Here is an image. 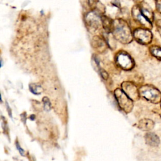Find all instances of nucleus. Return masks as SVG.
Listing matches in <instances>:
<instances>
[{
    "instance_id": "nucleus-5",
    "label": "nucleus",
    "mask_w": 161,
    "mask_h": 161,
    "mask_svg": "<svg viewBox=\"0 0 161 161\" xmlns=\"http://www.w3.org/2000/svg\"><path fill=\"white\" fill-rule=\"evenodd\" d=\"M116 62L121 68L126 70H131L135 66V62L132 57L127 52L123 51L119 52L116 55Z\"/></svg>"
},
{
    "instance_id": "nucleus-3",
    "label": "nucleus",
    "mask_w": 161,
    "mask_h": 161,
    "mask_svg": "<svg viewBox=\"0 0 161 161\" xmlns=\"http://www.w3.org/2000/svg\"><path fill=\"white\" fill-rule=\"evenodd\" d=\"M114 95L120 108L126 113L131 111L133 108V100H131L121 89H116L114 91Z\"/></svg>"
},
{
    "instance_id": "nucleus-21",
    "label": "nucleus",
    "mask_w": 161,
    "mask_h": 161,
    "mask_svg": "<svg viewBox=\"0 0 161 161\" xmlns=\"http://www.w3.org/2000/svg\"><path fill=\"white\" fill-rule=\"evenodd\" d=\"M133 1L137 4H142L143 2V0H133Z\"/></svg>"
},
{
    "instance_id": "nucleus-8",
    "label": "nucleus",
    "mask_w": 161,
    "mask_h": 161,
    "mask_svg": "<svg viewBox=\"0 0 161 161\" xmlns=\"http://www.w3.org/2000/svg\"><path fill=\"white\" fill-rule=\"evenodd\" d=\"M142 4L140 6V8L142 14L148 20H149L152 23L154 21V13L152 9L147 3L143 4V3H142Z\"/></svg>"
},
{
    "instance_id": "nucleus-20",
    "label": "nucleus",
    "mask_w": 161,
    "mask_h": 161,
    "mask_svg": "<svg viewBox=\"0 0 161 161\" xmlns=\"http://www.w3.org/2000/svg\"><path fill=\"white\" fill-rule=\"evenodd\" d=\"M6 108H7V109H8V114L9 115V116L12 117V114H11V109H9V106H8V104H7L6 105Z\"/></svg>"
},
{
    "instance_id": "nucleus-22",
    "label": "nucleus",
    "mask_w": 161,
    "mask_h": 161,
    "mask_svg": "<svg viewBox=\"0 0 161 161\" xmlns=\"http://www.w3.org/2000/svg\"><path fill=\"white\" fill-rule=\"evenodd\" d=\"M156 1H161V0H155Z\"/></svg>"
},
{
    "instance_id": "nucleus-12",
    "label": "nucleus",
    "mask_w": 161,
    "mask_h": 161,
    "mask_svg": "<svg viewBox=\"0 0 161 161\" xmlns=\"http://www.w3.org/2000/svg\"><path fill=\"white\" fill-rule=\"evenodd\" d=\"M103 26L105 30L108 32L112 31L114 28V22L107 16H103L101 18Z\"/></svg>"
},
{
    "instance_id": "nucleus-13",
    "label": "nucleus",
    "mask_w": 161,
    "mask_h": 161,
    "mask_svg": "<svg viewBox=\"0 0 161 161\" xmlns=\"http://www.w3.org/2000/svg\"><path fill=\"white\" fill-rule=\"evenodd\" d=\"M152 55L157 59L161 60V47L158 45H152L149 48Z\"/></svg>"
},
{
    "instance_id": "nucleus-7",
    "label": "nucleus",
    "mask_w": 161,
    "mask_h": 161,
    "mask_svg": "<svg viewBox=\"0 0 161 161\" xmlns=\"http://www.w3.org/2000/svg\"><path fill=\"white\" fill-rule=\"evenodd\" d=\"M122 90L133 101L138 100L140 97L139 89L132 82H125L122 84Z\"/></svg>"
},
{
    "instance_id": "nucleus-17",
    "label": "nucleus",
    "mask_w": 161,
    "mask_h": 161,
    "mask_svg": "<svg viewBox=\"0 0 161 161\" xmlns=\"http://www.w3.org/2000/svg\"><path fill=\"white\" fill-rule=\"evenodd\" d=\"M15 145H16V147L17 149L19 150V153H20L22 156H23V155H24V154H25V150H23V149L20 147V145H19V143H18V141H16V142Z\"/></svg>"
},
{
    "instance_id": "nucleus-9",
    "label": "nucleus",
    "mask_w": 161,
    "mask_h": 161,
    "mask_svg": "<svg viewBox=\"0 0 161 161\" xmlns=\"http://www.w3.org/2000/svg\"><path fill=\"white\" fill-rule=\"evenodd\" d=\"M154 122L152 119L147 118H143L140 119L137 124L138 128L140 130L145 131L152 130L154 127Z\"/></svg>"
},
{
    "instance_id": "nucleus-4",
    "label": "nucleus",
    "mask_w": 161,
    "mask_h": 161,
    "mask_svg": "<svg viewBox=\"0 0 161 161\" xmlns=\"http://www.w3.org/2000/svg\"><path fill=\"white\" fill-rule=\"evenodd\" d=\"M133 38L139 43L143 45L150 44L153 39V35L149 29L145 28H138L135 30Z\"/></svg>"
},
{
    "instance_id": "nucleus-6",
    "label": "nucleus",
    "mask_w": 161,
    "mask_h": 161,
    "mask_svg": "<svg viewBox=\"0 0 161 161\" xmlns=\"http://www.w3.org/2000/svg\"><path fill=\"white\" fill-rule=\"evenodd\" d=\"M132 16L134 19L142 25L144 28L151 30L153 27L152 23L148 20L142 14L140 6H135L132 9Z\"/></svg>"
},
{
    "instance_id": "nucleus-10",
    "label": "nucleus",
    "mask_w": 161,
    "mask_h": 161,
    "mask_svg": "<svg viewBox=\"0 0 161 161\" xmlns=\"http://www.w3.org/2000/svg\"><path fill=\"white\" fill-rule=\"evenodd\" d=\"M145 140L146 143L150 147H157L160 143L158 136L152 132H148L145 135Z\"/></svg>"
},
{
    "instance_id": "nucleus-16",
    "label": "nucleus",
    "mask_w": 161,
    "mask_h": 161,
    "mask_svg": "<svg viewBox=\"0 0 161 161\" xmlns=\"http://www.w3.org/2000/svg\"><path fill=\"white\" fill-rule=\"evenodd\" d=\"M155 26L157 27V30L160 36H161V19H157L155 21Z\"/></svg>"
},
{
    "instance_id": "nucleus-11",
    "label": "nucleus",
    "mask_w": 161,
    "mask_h": 161,
    "mask_svg": "<svg viewBox=\"0 0 161 161\" xmlns=\"http://www.w3.org/2000/svg\"><path fill=\"white\" fill-rule=\"evenodd\" d=\"M86 21L88 25L94 29L98 28L99 25V21L98 19V16L96 14L93 13L92 12L89 13L86 16Z\"/></svg>"
},
{
    "instance_id": "nucleus-18",
    "label": "nucleus",
    "mask_w": 161,
    "mask_h": 161,
    "mask_svg": "<svg viewBox=\"0 0 161 161\" xmlns=\"http://www.w3.org/2000/svg\"><path fill=\"white\" fill-rule=\"evenodd\" d=\"M155 7L157 11L161 14V1H157L155 3Z\"/></svg>"
},
{
    "instance_id": "nucleus-15",
    "label": "nucleus",
    "mask_w": 161,
    "mask_h": 161,
    "mask_svg": "<svg viewBox=\"0 0 161 161\" xmlns=\"http://www.w3.org/2000/svg\"><path fill=\"white\" fill-rule=\"evenodd\" d=\"M43 102L44 109L47 111H49L51 109V104L49 99L47 97H44L43 98Z\"/></svg>"
},
{
    "instance_id": "nucleus-23",
    "label": "nucleus",
    "mask_w": 161,
    "mask_h": 161,
    "mask_svg": "<svg viewBox=\"0 0 161 161\" xmlns=\"http://www.w3.org/2000/svg\"><path fill=\"white\" fill-rule=\"evenodd\" d=\"M160 106H161V101H160Z\"/></svg>"
},
{
    "instance_id": "nucleus-19",
    "label": "nucleus",
    "mask_w": 161,
    "mask_h": 161,
    "mask_svg": "<svg viewBox=\"0 0 161 161\" xmlns=\"http://www.w3.org/2000/svg\"><path fill=\"white\" fill-rule=\"evenodd\" d=\"M101 75H102L103 78V79H107V78H108V74H107V73H106V72H105L104 70H103V72H101Z\"/></svg>"
},
{
    "instance_id": "nucleus-1",
    "label": "nucleus",
    "mask_w": 161,
    "mask_h": 161,
    "mask_svg": "<svg viewBox=\"0 0 161 161\" xmlns=\"http://www.w3.org/2000/svg\"><path fill=\"white\" fill-rule=\"evenodd\" d=\"M113 34L116 40L124 44L130 43L133 38L129 25L122 19H119L116 23H114Z\"/></svg>"
},
{
    "instance_id": "nucleus-2",
    "label": "nucleus",
    "mask_w": 161,
    "mask_h": 161,
    "mask_svg": "<svg viewBox=\"0 0 161 161\" xmlns=\"http://www.w3.org/2000/svg\"><path fill=\"white\" fill-rule=\"evenodd\" d=\"M139 92L141 97L153 104H158L161 101V92L153 85L145 84L141 86Z\"/></svg>"
},
{
    "instance_id": "nucleus-14",
    "label": "nucleus",
    "mask_w": 161,
    "mask_h": 161,
    "mask_svg": "<svg viewBox=\"0 0 161 161\" xmlns=\"http://www.w3.org/2000/svg\"><path fill=\"white\" fill-rule=\"evenodd\" d=\"M30 90L32 93L36 95L41 94L43 91L42 87L36 84H31L30 85Z\"/></svg>"
}]
</instances>
